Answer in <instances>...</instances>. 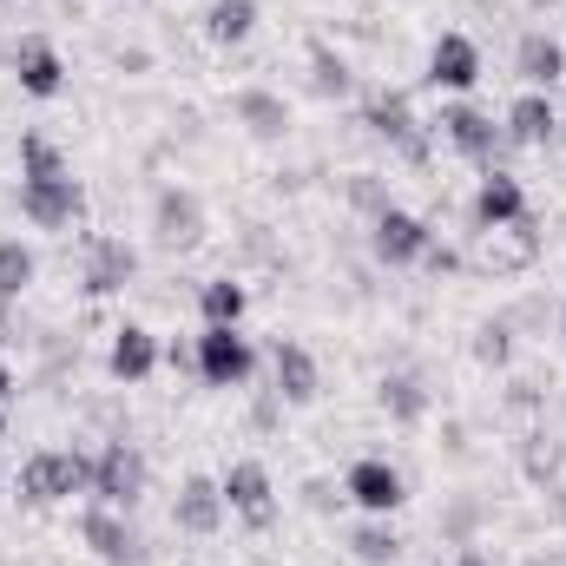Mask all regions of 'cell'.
<instances>
[{
  "mask_svg": "<svg viewBox=\"0 0 566 566\" xmlns=\"http://www.w3.org/2000/svg\"><path fill=\"white\" fill-rule=\"evenodd\" d=\"M527 474H534V481H554V474H560V448H554L547 434H534V448H527Z\"/></svg>",
  "mask_w": 566,
  "mask_h": 566,
  "instance_id": "obj_31",
  "label": "cell"
},
{
  "mask_svg": "<svg viewBox=\"0 0 566 566\" xmlns=\"http://www.w3.org/2000/svg\"><path fill=\"white\" fill-rule=\"evenodd\" d=\"M422 264L434 271V277H441V271H461V251H448V244H428V251H422Z\"/></svg>",
  "mask_w": 566,
  "mask_h": 566,
  "instance_id": "obj_33",
  "label": "cell"
},
{
  "mask_svg": "<svg viewBox=\"0 0 566 566\" xmlns=\"http://www.w3.org/2000/svg\"><path fill=\"white\" fill-rule=\"evenodd\" d=\"M0 434H7V402H0Z\"/></svg>",
  "mask_w": 566,
  "mask_h": 566,
  "instance_id": "obj_37",
  "label": "cell"
},
{
  "mask_svg": "<svg viewBox=\"0 0 566 566\" xmlns=\"http://www.w3.org/2000/svg\"><path fill=\"white\" fill-rule=\"evenodd\" d=\"M271 369H277V396L290 409H310L323 396V369H316V356L303 343H277L271 349Z\"/></svg>",
  "mask_w": 566,
  "mask_h": 566,
  "instance_id": "obj_17",
  "label": "cell"
},
{
  "mask_svg": "<svg viewBox=\"0 0 566 566\" xmlns=\"http://www.w3.org/2000/svg\"><path fill=\"white\" fill-rule=\"evenodd\" d=\"M343 494H349L363 514H382V521H389V514L409 501V481H402V468H389L382 454H363V461H349Z\"/></svg>",
  "mask_w": 566,
  "mask_h": 566,
  "instance_id": "obj_3",
  "label": "cell"
},
{
  "mask_svg": "<svg viewBox=\"0 0 566 566\" xmlns=\"http://www.w3.org/2000/svg\"><path fill=\"white\" fill-rule=\"evenodd\" d=\"M0 402H13V369L0 363Z\"/></svg>",
  "mask_w": 566,
  "mask_h": 566,
  "instance_id": "obj_34",
  "label": "cell"
},
{
  "mask_svg": "<svg viewBox=\"0 0 566 566\" xmlns=\"http://www.w3.org/2000/svg\"><path fill=\"white\" fill-rule=\"evenodd\" d=\"M158 369V336L145 329V323H126V329H113V349H106V376L113 382H145Z\"/></svg>",
  "mask_w": 566,
  "mask_h": 566,
  "instance_id": "obj_18",
  "label": "cell"
},
{
  "mask_svg": "<svg viewBox=\"0 0 566 566\" xmlns=\"http://www.w3.org/2000/svg\"><path fill=\"white\" fill-rule=\"evenodd\" d=\"M534 566H566V560H534Z\"/></svg>",
  "mask_w": 566,
  "mask_h": 566,
  "instance_id": "obj_38",
  "label": "cell"
},
{
  "mask_svg": "<svg viewBox=\"0 0 566 566\" xmlns=\"http://www.w3.org/2000/svg\"><path fill=\"white\" fill-rule=\"evenodd\" d=\"M474 356H481L488 369H507V363H514V329H507V323H481V329H474Z\"/></svg>",
  "mask_w": 566,
  "mask_h": 566,
  "instance_id": "obj_29",
  "label": "cell"
},
{
  "mask_svg": "<svg viewBox=\"0 0 566 566\" xmlns=\"http://www.w3.org/2000/svg\"><path fill=\"white\" fill-rule=\"evenodd\" d=\"M251 369H258L251 336H238V329H205L198 336V376L211 389H238V382H251Z\"/></svg>",
  "mask_w": 566,
  "mask_h": 566,
  "instance_id": "obj_4",
  "label": "cell"
},
{
  "mask_svg": "<svg viewBox=\"0 0 566 566\" xmlns=\"http://www.w3.org/2000/svg\"><path fill=\"white\" fill-rule=\"evenodd\" d=\"M560 323H566V303H560Z\"/></svg>",
  "mask_w": 566,
  "mask_h": 566,
  "instance_id": "obj_39",
  "label": "cell"
},
{
  "mask_svg": "<svg viewBox=\"0 0 566 566\" xmlns=\"http://www.w3.org/2000/svg\"><path fill=\"white\" fill-rule=\"evenodd\" d=\"M93 494L106 501V507H119V514H133L145 494V454L133 441H106L99 454H93Z\"/></svg>",
  "mask_w": 566,
  "mask_h": 566,
  "instance_id": "obj_2",
  "label": "cell"
},
{
  "mask_svg": "<svg viewBox=\"0 0 566 566\" xmlns=\"http://www.w3.org/2000/svg\"><path fill=\"white\" fill-rule=\"evenodd\" d=\"M20 171H27V178H73L66 158H60V145L46 139V133H27V139H20Z\"/></svg>",
  "mask_w": 566,
  "mask_h": 566,
  "instance_id": "obj_28",
  "label": "cell"
},
{
  "mask_svg": "<svg viewBox=\"0 0 566 566\" xmlns=\"http://www.w3.org/2000/svg\"><path fill=\"white\" fill-rule=\"evenodd\" d=\"M218 488H224V507H231V514H244L251 527H271L277 488H271V468H264V461H231V468L218 474Z\"/></svg>",
  "mask_w": 566,
  "mask_h": 566,
  "instance_id": "obj_6",
  "label": "cell"
},
{
  "mask_svg": "<svg viewBox=\"0 0 566 566\" xmlns=\"http://www.w3.org/2000/svg\"><path fill=\"white\" fill-rule=\"evenodd\" d=\"M171 521H178V534L211 541V534L224 527V488H218L211 474H185V488H178V501H171Z\"/></svg>",
  "mask_w": 566,
  "mask_h": 566,
  "instance_id": "obj_11",
  "label": "cell"
},
{
  "mask_svg": "<svg viewBox=\"0 0 566 566\" xmlns=\"http://www.w3.org/2000/svg\"><path fill=\"white\" fill-rule=\"evenodd\" d=\"M40 277V258H33V244H20V238H0V296L13 303L27 283Z\"/></svg>",
  "mask_w": 566,
  "mask_h": 566,
  "instance_id": "obj_27",
  "label": "cell"
},
{
  "mask_svg": "<svg viewBox=\"0 0 566 566\" xmlns=\"http://www.w3.org/2000/svg\"><path fill=\"white\" fill-rule=\"evenodd\" d=\"M198 310H205V329H238V316L251 310V296H244V283L211 277L198 290Z\"/></svg>",
  "mask_w": 566,
  "mask_h": 566,
  "instance_id": "obj_24",
  "label": "cell"
},
{
  "mask_svg": "<svg viewBox=\"0 0 566 566\" xmlns=\"http://www.w3.org/2000/svg\"><path fill=\"white\" fill-rule=\"evenodd\" d=\"M310 86H316V99H349L356 93V73H349L343 53H329L323 40H310Z\"/></svg>",
  "mask_w": 566,
  "mask_h": 566,
  "instance_id": "obj_26",
  "label": "cell"
},
{
  "mask_svg": "<svg viewBox=\"0 0 566 566\" xmlns=\"http://www.w3.org/2000/svg\"><path fill=\"white\" fill-rule=\"evenodd\" d=\"M231 113H238V126H244L251 139H283V133H290V106H283L277 93H264V86H244V93L231 99Z\"/></svg>",
  "mask_w": 566,
  "mask_h": 566,
  "instance_id": "obj_21",
  "label": "cell"
},
{
  "mask_svg": "<svg viewBox=\"0 0 566 566\" xmlns=\"http://www.w3.org/2000/svg\"><path fill=\"white\" fill-rule=\"evenodd\" d=\"M86 488H93V461L80 448H40L20 461V501H33V507H53L66 494H86Z\"/></svg>",
  "mask_w": 566,
  "mask_h": 566,
  "instance_id": "obj_1",
  "label": "cell"
},
{
  "mask_svg": "<svg viewBox=\"0 0 566 566\" xmlns=\"http://www.w3.org/2000/svg\"><path fill=\"white\" fill-rule=\"evenodd\" d=\"M376 402H382V416L389 422H422L428 416V389L416 369H389L382 376V389H376Z\"/></svg>",
  "mask_w": 566,
  "mask_h": 566,
  "instance_id": "obj_22",
  "label": "cell"
},
{
  "mask_svg": "<svg viewBox=\"0 0 566 566\" xmlns=\"http://www.w3.org/2000/svg\"><path fill=\"white\" fill-rule=\"evenodd\" d=\"M521 218H527V185L514 171H488L481 191H474V224L501 231V224H521Z\"/></svg>",
  "mask_w": 566,
  "mask_h": 566,
  "instance_id": "obj_16",
  "label": "cell"
},
{
  "mask_svg": "<svg viewBox=\"0 0 566 566\" xmlns=\"http://www.w3.org/2000/svg\"><path fill=\"white\" fill-rule=\"evenodd\" d=\"M441 133L454 151H468L474 165H494V151L507 145V133L481 113V106H468V99H454V106H441Z\"/></svg>",
  "mask_w": 566,
  "mask_h": 566,
  "instance_id": "obj_12",
  "label": "cell"
},
{
  "mask_svg": "<svg viewBox=\"0 0 566 566\" xmlns=\"http://www.w3.org/2000/svg\"><path fill=\"white\" fill-rule=\"evenodd\" d=\"M80 541L99 554L106 566H126L139 560V541H133V527H126V514L119 507H106V501H93L86 514H80Z\"/></svg>",
  "mask_w": 566,
  "mask_h": 566,
  "instance_id": "obj_14",
  "label": "cell"
},
{
  "mask_svg": "<svg viewBox=\"0 0 566 566\" xmlns=\"http://www.w3.org/2000/svg\"><path fill=\"white\" fill-rule=\"evenodd\" d=\"M481 80V46L468 40V33H441L434 46H428V86H441V93H468Z\"/></svg>",
  "mask_w": 566,
  "mask_h": 566,
  "instance_id": "obj_13",
  "label": "cell"
},
{
  "mask_svg": "<svg viewBox=\"0 0 566 566\" xmlns=\"http://www.w3.org/2000/svg\"><path fill=\"white\" fill-rule=\"evenodd\" d=\"M363 126H369L376 139H389L409 165H422V158H428V133L416 126L409 93H376V99H369V113H363Z\"/></svg>",
  "mask_w": 566,
  "mask_h": 566,
  "instance_id": "obj_7",
  "label": "cell"
},
{
  "mask_svg": "<svg viewBox=\"0 0 566 566\" xmlns=\"http://www.w3.org/2000/svg\"><path fill=\"white\" fill-rule=\"evenodd\" d=\"M139 277V251L126 238H93L86 244V296H113Z\"/></svg>",
  "mask_w": 566,
  "mask_h": 566,
  "instance_id": "obj_15",
  "label": "cell"
},
{
  "mask_svg": "<svg viewBox=\"0 0 566 566\" xmlns=\"http://www.w3.org/2000/svg\"><path fill=\"white\" fill-rule=\"evenodd\" d=\"M554 126H560L554 99L527 86V93H521V99L507 106V126H501V133H507V145H547V139H554Z\"/></svg>",
  "mask_w": 566,
  "mask_h": 566,
  "instance_id": "obj_20",
  "label": "cell"
},
{
  "mask_svg": "<svg viewBox=\"0 0 566 566\" xmlns=\"http://www.w3.org/2000/svg\"><path fill=\"white\" fill-rule=\"evenodd\" d=\"M13 80H20L27 99H60V93H66V60H60V46L40 40V33L13 40Z\"/></svg>",
  "mask_w": 566,
  "mask_h": 566,
  "instance_id": "obj_8",
  "label": "cell"
},
{
  "mask_svg": "<svg viewBox=\"0 0 566 566\" xmlns=\"http://www.w3.org/2000/svg\"><path fill=\"white\" fill-rule=\"evenodd\" d=\"M474 521H481V507H474V501H454V507H448V521H441V534H448L454 547H468V534H474Z\"/></svg>",
  "mask_w": 566,
  "mask_h": 566,
  "instance_id": "obj_32",
  "label": "cell"
},
{
  "mask_svg": "<svg viewBox=\"0 0 566 566\" xmlns=\"http://www.w3.org/2000/svg\"><path fill=\"white\" fill-rule=\"evenodd\" d=\"M349 205L369 211V218H382V211H389V185H382L376 171H356V178H349Z\"/></svg>",
  "mask_w": 566,
  "mask_h": 566,
  "instance_id": "obj_30",
  "label": "cell"
},
{
  "mask_svg": "<svg viewBox=\"0 0 566 566\" xmlns=\"http://www.w3.org/2000/svg\"><path fill=\"white\" fill-rule=\"evenodd\" d=\"M80 185L73 178H20V218L40 224V231H66L80 218Z\"/></svg>",
  "mask_w": 566,
  "mask_h": 566,
  "instance_id": "obj_9",
  "label": "cell"
},
{
  "mask_svg": "<svg viewBox=\"0 0 566 566\" xmlns=\"http://www.w3.org/2000/svg\"><path fill=\"white\" fill-rule=\"evenodd\" d=\"M514 73L534 86V93H547V86H560L566 73V46L554 33H521V46H514Z\"/></svg>",
  "mask_w": 566,
  "mask_h": 566,
  "instance_id": "obj_19",
  "label": "cell"
},
{
  "mask_svg": "<svg viewBox=\"0 0 566 566\" xmlns=\"http://www.w3.org/2000/svg\"><path fill=\"white\" fill-rule=\"evenodd\" d=\"M0 343H7V296H0Z\"/></svg>",
  "mask_w": 566,
  "mask_h": 566,
  "instance_id": "obj_36",
  "label": "cell"
},
{
  "mask_svg": "<svg viewBox=\"0 0 566 566\" xmlns=\"http://www.w3.org/2000/svg\"><path fill=\"white\" fill-rule=\"evenodd\" d=\"M454 566H494V560H488V554H474V547H461V560H454Z\"/></svg>",
  "mask_w": 566,
  "mask_h": 566,
  "instance_id": "obj_35",
  "label": "cell"
},
{
  "mask_svg": "<svg viewBox=\"0 0 566 566\" xmlns=\"http://www.w3.org/2000/svg\"><path fill=\"white\" fill-rule=\"evenodd\" d=\"M369 244H376V258H382L389 271H402V264H422V251L434 244V231H428L416 211L389 205L382 218H369Z\"/></svg>",
  "mask_w": 566,
  "mask_h": 566,
  "instance_id": "obj_5",
  "label": "cell"
},
{
  "mask_svg": "<svg viewBox=\"0 0 566 566\" xmlns=\"http://www.w3.org/2000/svg\"><path fill=\"white\" fill-rule=\"evenodd\" d=\"M349 554H356L363 566H396V560H402V534H396L382 514H369V521L349 534Z\"/></svg>",
  "mask_w": 566,
  "mask_h": 566,
  "instance_id": "obj_25",
  "label": "cell"
},
{
  "mask_svg": "<svg viewBox=\"0 0 566 566\" xmlns=\"http://www.w3.org/2000/svg\"><path fill=\"white\" fill-rule=\"evenodd\" d=\"M258 13H264L258 0H211V7H205V33H211L218 46H244V40L258 33Z\"/></svg>",
  "mask_w": 566,
  "mask_h": 566,
  "instance_id": "obj_23",
  "label": "cell"
},
{
  "mask_svg": "<svg viewBox=\"0 0 566 566\" xmlns=\"http://www.w3.org/2000/svg\"><path fill=\"white\" fill-rule=\"evenodd\" d=\"M151 231H158L165 251H191L205 238V198L185 191V185H165L158 205H151Z\"/></svg>",
  "mask_w": 566,
  "mask_h": 566,
  "instance_id": "obj_10",
  "label": "cell"
}]
</instances>
